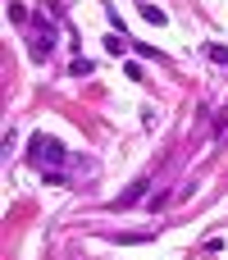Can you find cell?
Returning a JSON list of instances; mask_svg holds the SVG:
<instances>
[{
    "mask_svg": "<svg viewBox=\"0 0 228 260\" xmlns=\"http://www.w3.org/2000/svg\"><path fill=\"white\" fill-rule=\"evenodd\" d=\"M137 14H142L146 23H155V27H165V23H169V14H165V9H155V5H137Z\"/></svg>",
    "mask_w": 228,
    "mask_h": 260,
    "instance_id": "cell-5",
    "label": "cell"
},
{
    "mask_svg": "<svg viewBox=\"0 0 228 260\" xmlns=\"http://www.w3.org/2000/svg\"><path fill=\"white\" fill-rule=\"evenodd\" d=\"M105 50H110V55H123V50H128V41H123L119 32H110V37H105Z\"/></svg>",
    "mask_w": 228,
    "mask_h": 260,
    "instance_id": "cell-6",
    "label": "cell"
},
{
    "mask_svg": "<svg viewBox=\"0 0 228 260\" xmlns=\"http://www.w3.org/2000/svg\"><path fill=\"white\" fill-rule=\"evenodd\" d=\"M146 187H151V178H137V183H133V187H128V192L114 201V210H128L133 201H142V197H146Z\"/></svg>",
    "mask_w": 228,
    "mask_h": 260,
    "instance_id": "cell-3",
    "label": "cell"
},
{
    "mask_svg": "<svg viewBox=\"0 0 228 260\" xmlns=\"http://www.w3.org/2000/svg\"><path fill=\"white\" fill-rule=\"evenodd\" d=\"M27 160L37 165V169H46L50 160H69V151H64V142H55V137H46V133H32L27 137Z\"/></svg>",
    "mask_w": 228,
    "mask_h": 260,
    "instance_id": "cell-1",
    "label": "cell"
},
{
    "mask_svg": "<svg viewBox=\"0 0 228 260\" xmlns=\"http://www.w3.org/2000/svg\"><path fill=\"white\" fill-rule=\"evenodd\" d=\"M50 23H55V18H46V14L32 18V27H37V32H32V59H46V55H50V41H55V27H50Z\"/></svg>",
    "mask_w": 228,
    "mask_h": 260,
    "instance_id": "cell-2",
    "label": "cell"
},
{
    "mask_svg": "<svg viewBox=\"0 0 228 260\" xmlns=\"http://www.w3.org/2000/svg\"><path fill=\"white\" fill-rule=\"evenodd\" d=\"M206 59H210V64H219V69H228V46H219V41H206Z\"/></svg>",
    "mask_w": 228,
    "mask_h": 260,
    "instance_id": "cell-4",
    "label": "cell"
},
{
    "mask_svg": "<svg viewBox=\"0 0 228 260\" xmlns=\"http://www.w3.org/2000/svg\"><path fill=\"white\" fill-rule=\"evenodd\" d=\"M69 73H73V78H82V73H91V59H73V64H69Z\"/></svg>",
    "mask_w": 228,
    "mask_h": 260,
    "instance_id": "cell-7",
    "label": "cell"
}]
</instances>
